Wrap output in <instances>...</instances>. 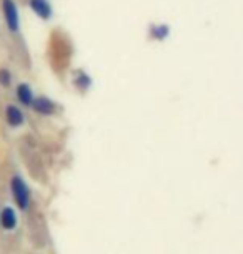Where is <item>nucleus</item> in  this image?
<instances>
[{
    "label": "nucleus",
    "instance_id": "1",
    "mask_svg": "<svg viewBox=\"0 0 243 254\" xmlns=\"http://www.w3.org/2000/svg\"><path fill=\"white\" fill-rule=\"evenodd\" d=\"M12 193H13V198H15V201H17L18 208L27 209V206H28V188H27V185L23 183V180L20 178V176H13Z\"/></svg>",
    "mask_w": 243,
    "mask_h": 254
},
{
    "label": "nucleus",
    "instance_id": "2",
    "mask_svg": "<svg viewBox=\"0 0 243 254\" xmlns=\"http://www.w3.org/2000/svg\"><path fill=\"white\" fill-rule=\"evenodd\" d=\"M2 10L5 15L7 27L10 32H18V10L17 5L13 3V0H2Z\"/></svg>",
    "mask_w": 243,
    "mask_h": 254
},
{
    "label": "nucleus",
    "instance_id": "3",
    "mask_svg": "<svg viewBox=\"0 0 243 254\" xmlns=\"http://www.w3.org/2000/svg\"><path fill=\"white\" fill-rule=\"evenodd\" d=\"M30 8L40 18H45V20L52 17V7L49 0H30Z\"/></svg>",
    "mask_w": 243,
    "mask_h": 254
},
{
    "label": "nucleus",
    "instance_id": "4",
    "mask_svg": "<svg viewBox=\"0 0 243 254\" xmlns=\"http://www.w3.org/2000/svg\"><path fill=\"white\" fill-rule=\"evenodd\" d=\"M32 107H33V110H35L37 113H40V115H50V113H54V110H55V105L45 97L33 98Z\"/></svg>",
    "mask_w": 243,
    "mask_h": 254
},
{
    "label": "nucleus",
    "instance_id": "5",
    "mask_svg": "<svg viewBox=\"0 0 243 254\" xmlns=\"http://www.w3.org/2000/svg\"><path fill=\"white\" fill-rule=\"evenodd\" d=\"M5 118L10 127H20L23 123V113L20 108H17L15 105H8L5 110Z\"/></svg>",
    "mask_w": 243,
    "mask_h": 254
},
{
    "label": "nucleus",
    "instance_id": "6",
    "mask_svg": "<svg viewBox=\"0 0 243 254\" xmlns=\"http://www.w3.org/2000/svg\"><path fill=\"white\" fill-rule=\"evenodd\" d=\"M17 95H18V100H20L23 105H32V102H33V92H32V88L28 87L27 83L18 85Z\"/></svg>",
    "mask_w": 243,
    "mask_h": 254
},
{
    "label": "nucleus",
    "instance_id": "7",
    "mask_svg": "<svg viewBox=\"0 0 243 254\" xmlns=\"http://www.w3.org/2000/svg\"><path fill=\"white\" fill-rule=\"evenodd\" d=\"M0 221H2V226L7 229H12L15 226V213L10 208H5L2 211V216H0Z\"/></svg>",
    "mask_w": 243,
    "mask_h": 254
},
{
    "label": "nucleus",
    "instance_id": "8",
    "mask_svg": "<svg viewBox=\"0 0 243 254\" xmlns=\"http://www.w3.org/2000/svg\"><path fill=\"white\" fill-rule=\"evenodd\" d=\"M150 35L155 38V40H163L170 35V28L168 25H163V23H159V25H154L150 28Z\"/></svg>",
    "mask_w": 243,
    "mask_h": 254
},
{
    "label": "nucleus",
    "instance_id": "9",
    "mask_svg": "<svg viewBox=\"0 0 243 254\" xmlns=\"http://www.w3.org/2000/svg\"><path fill=\"white\" fill-rule=\"evenodd\" d=\"M90 83H92V80H90V76L87 73H83V71H79L77 73V78H75V85L80 88V90H87L90 87Z\"/></svg>",
    "mask_w": 243,
    "mask_h": 254
},
{
    "label": "nucleus",
    "instance_id": "10",
    "mask_svg": "<svg viewBox=\"0 0 243 254\" xmlns=\"http://www.w3.org/2000/svg\"><path fill=\"white\" fill-rule=\"evenodd\" d=\"M10 80H12L10 71L0 70V85H2V87H8V85H10Z\"/></svg>",
    "mask_w": 243,
    "mask_h": 254
}]
</instances>
